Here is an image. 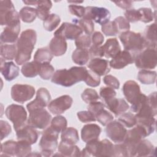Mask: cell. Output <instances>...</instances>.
<instances>
[{
    "mask_svg": "<svg viewBox=\"0 0 157 157\" xmlns=\"http://www.w3.org/2000/svg\"><path fill=\"white\" fill-rule=\"evenodd\" d=\"M37 40L36 32L32 29H28L21 33L17 42V56L15 62L22 65L28 61Z\"/></svg>",
    "mask_w": 157,
    "mask_h": 157,
    "instance_id": "1",
    "label": "cell"
},
{
    "mask_svg": "<svg viewBox=\"0 0 157 157\" xmlns=\"http://www.w3.org/2000/svg\"><path fill=\"white\" fill-rule=\"evenodd\" d=\"M88 70L85 67L74 66L69 69L57 70L52 77V82L65 87L71 86L75 83L84 81Z\"/></svg>",
    "mask_w": 157,
    "mask_h": 157,
    "instance_id": "2",
    "label": "cell"
},
{
    "mask_svg": "<svg viewBox=\"0 0 157 157\" xmlns=\"http://www.w3.org/2000/svg\"><path fill=\"white\" fill-rule=\"evenodd\" d=\"M119 38L124 50L129 52L134 57L146 48L144 38L139 33L127 31L121 33Z\"/></svg>",
    "mask_w": 157,
    "mask_h": 157,
    "instance_id": "3",
    "label": "cell"
},
{
    "mask_svg": "<svg viewBox=\"0 0 157 157\" xmlns=\"http://www.w3.org/2000/svg\"><path fill=\"white\" fill-rule=\"evenodd\" d=\"M1 25L6 26H16L20 25L19 13L15 9L11 1H0Z\"/></svg>",
    "mask_w": 157,
    "mask_h": 157,
    "instance_id": "4",
    "label": "cell"
},
{
    "mask_svg": "<svg viewBox=\"0 0 157 157\" xmlns=\"http://www.w3.org/2000/svg\"><path fill=\"white\" fill-rule=\"evenodd\" d=\"M59 133L50 126L47 127L42 132L39 146L41 150V155L50 156L58 147Z\"/></svg>",
    "mask_w": 157,
    "mask_h": 157,
    "instance_id": "5",
    "label": "cell"
},
{
    "mask_svg": "<svg viewBox=\"0 0 157 157\" xmlns=\"http://www.w3.org/2000/svg\"><path fill=\"white\" fill-rule=\"evenodd\" d=\"M28 112L27 124L34 128L45 129L51 123L52 116L44 108H34L28 110Z\"/></svg>",
    "mask_w": 157,
    "mask_h": 157,
    "instance_id": "6",
    "label": "cell"
},
{
    "mask_svg": "<svg viewBox=\"0 0 157 157\" xmlns=\"http://www.w3.org/2000/svg\"><path fill=\"white\" fill-rule=\"evenodd\" d=\"M135 65L142 69H154L157 64L156 50L153 48H146L134 56Z\"/></svg>",
    "mask_w": 157,
    "mask_h": 157,
    "instance_id": "7",
    "label": "cell"
},
{
    "mask_svg": "<svg viewBox=\"0 0 157 157\" xmlns=\"http://www.w3.org/2000/svg\"><path fill=\"white\" fill-rule=\"evenodd\" d=\"M5 113L7 118L13 123L15 131L25 125L27 120V113L23 106L11 104L6 108Z\"/></svg>",
    "mask_w": 157,
    "mask_h": 157,
    "instance_id": "8",
    "label": "cell"
},
{
    "mask_svg": "<svg viewBox=\"0 0 157 157\" xmlns=\"http://www.w3.org/2000/svg\"><path fill=\"white\" fill-rule=\"evenodd\" d=\"M110 17V12L106 8L88 6L85 7L83 18L90 19L102 26L109 21Z\"/></svg>",
    "mask_w": 157,
    "mask_h": 157,
    "instance_id": "9",
    "label": "cell"
},
{
    "mask_svg": "<svg viewBox=\"0 0 157 157\" xmlns=\"http://www.w3.org/2000/svg\"><path fill=\"white\" fill-rule=\"evenodd\" d=\"M35 94L34 88L29 85L15 84L11 88L12 99L17 102L24 103L32 99Z\"/></svg>",
    "mask_w": 157,
    "mask_h": 157,
    "instance_id": "10",
    "label": "cell"
},
{
    "mask_svg": "<svg viewBox=\"0 0 157 157\" xmlns=\"http://www.w3.org/2000/svg\"><path fill=\"white\" fill-rule=\"evenodd\" d=\"M106 136L116 144L121 143L124 141L127 129L118 121H112L106 125Z\"/></svg>",
    "mask_w": 157,
    "mask_h": 157,
    "instance_id": "11",
    "label": "cell"
},
{
    "mask_svg": "<svg viewBox=\"0 0 157 157\" xmlns=\"http://www.w3.org/2000/svg\"><path fill=\"white\" fill-rule=\"evenodd\" d=\"M72 98L69 95H63L50 102L48 109L54 115L61 114L69 109L72 104Z\"/></svg>",
    "mask_w": 157,
    "mask_h": 157,
    "instance_id": "12",
    "label": "cell"
},
{
    "mask_svg": "<svg viewBox=\"0 0 157 157\" xmlns=\"http://www.w3.org/2000/svg\"><path fill=\"white\" fill-rule=\"evenodd\" d=\"M82 33V30L78 25L65 22L54 33V36H60L65 39L75 40Z\"/></svg>",
    "mask_w": 157,
    "mask_h": 157,
    "instance_id": "13",
    "label": "cell"
},
{
    "mask_svg": "<svg viewBox=\"0 0 157 157\" xmlns=\"http://www.w3.org/2000/svg\"><path fill=\"white\" fill-rule=\"evenodd\" d=\"M134 61V56L126 50L121 51L109 61V66L114 69H121L132 64Z\"/></svg>",
    "mask_w": 157,
    "mask_h": 157,
    "instance_id": "14",
    "label": "cell"
},
{
    "mask_svg": "<svg viewBox=\"0 0 157 157\" xmlns=\"http://www.w3.org/2000/svg\"><path fill=\"white\" fill-rule=\"evenodd\" d=\"M18 140H24L31 145L35 144L39 137V132L29 124H25L16 131Z\"/></svg>",
    "mask_w": 157,
    "mask_h": 157,
    "instance_id": "15",
    "label": "cell"
},
{
    "mask_svg": "<svg viewBox=\"0 0 157 157\" xmlns=\"http://www.w3.org/2000/svg\"><path fill=\"white\" fill-rule=\"evenodd\" d=\"M122 91L126 99L131 104L141 94L139 85L134 80L126 81L123 86Z\"/></svg>",
    "mask_w": 157,
    "mask_h": 157,
    "instance_id": "16",
    "label": "cell"
},
{
    "mask_svg": "<svg viewBox=\"0 0 157 157\" xmlns=\"http://www.w3.org/2000/svg\"><path fill=\"white\" fill-rule=\"evenodd\" d=\"M88 68L99 76L108 74L110 71L109 61L100 58H94L88 64Z\"/></svg>",
    "mask_w": 157,
    "mask_h": 157,
    "instance_id": "17",
    "label": "cell"
},
{
    "mask_svg": "<svg viewBox=\"0 0 157 157\" xmlns=\"http://www.w3.org/2000/svg\"><path fill=\"white\" fill-rule=\"evenodd\" d=\"M4 60L1 58V72L5 80L12 81L18 76L19 67L13 62H5Z\"/></svg>",
    "mask_w": 157,
    "mask_h": 157,
    "instance_id": "18",
    "label": "cell"
},
{
    "mask_svg": "<svg viewBox=\"0 0 157 157\" xmlns=\"http://www.w3.org/2000/svg\"><path fill=\"white\" fill-rule=\"evenodd\" d=\"M101 132V128L96 124H87L81 130V137L84 142L97 140Z\"/></svg>",
    "mask_w": 157,
    "mask_h": 157,
    "instance_id": "19",
    "label": "cell"
},
{
    "mask_svg": "<svg viewBox=\"0 0 157 157\" xmlns=\"http://www.w3.org/2000/svg\"><path fill=\"white\" fill-rule=\"evenodd\" d=\"M67 48L66 39L60 36H54L49 44V50L52 54L55 56L63 55Z\"/></svg>",
    "mask_w": 157,
    "mask_h": 157,
    "instance_id": "20",
    "label": "cell"
},
{
    "mask_svg": "<svg viewBox=\"0 0 157 157\" xmlns=\"http://www.w3.org/2000/svg\"><path fill=\"white\" fill-rule=\"evenodd\" d=\"M20 31V25L6 26L1 34V42L6 44H13L18 40Z\"/></svg>",
    "mask_w": 157,
    "mask_h": 157,
    "instance_id": "21",
    "label": "cell"
},
{
    "mask_svg": "<svg viewBox=\"0 0 157 157\" xmlns=\"http://www.w3.org/2000/svg\"><path fill=\"white\" fill-rule=\"evenodd\" d=\"M105 106L116 117H118L124 113L129 108L128 104L124 99L116 98L107 104Z\"/></svg>",
    "mask_w": 157,
    "mask_h": 157,
    "instance_id": "22",
    "label": "cell"
},
{
    "mask_svg": "<svg viewBox=\"0 0 157 157\" xmlns=\"http://www.w3.org/2000/svg\"><path fill=\"white\" fill-rule=\"evenodd\" d=\"M104 56L107 58H113L121 52V47L116 38H110L102 46Z\"/></svg>",
    "mask_w": 157,
    "mask_h": 157,
    "instance_id": "23",
    "label": "cell"
},
{
    "mask_svg": "<svg viewBox=\"0 0 157 157\" xmlns=\"http://www.w3.org/2000/svg\"><path fill=\"white\" fill-rule=\"evenodd\" d=\"M155 153V148L148 140L142 139L137 144L136 148V156H153Z\"/></svg>",
    "mask_w": 157,
    "mask_h": 157,
    "instance_id": "24",
    "label": "cell"
},
{
    "mask_svg": "<svg viewBox=\"0 0 157 157\" xmlns=\"http://www.w3.org/2000/svg\"><path fill=\"white\" fill-rule=\"evenodd\" d=\"M145 41L146 48H156V25L153 23L147 26L144 31L143 36Z\"/></svg>",
    "mask_w": 157,
    "mask_h": 157,
    "instance_id": "25",
    "label": "cell"
},
{
    "mask_svg": "<svg viewBox=\"0 0 157 157\" xmlns=\"http://www.w3.org/2000/svg\"><path fill=\"white\" fill-rule=\"evenodd\" d=\"M40 64V63L35 61L25 63L21 69L23 75L28 78H33L36 77L39 75Z\"/></svg>",
    "mask_w": 157,
    "mask_h": 157,
    "instance_id": "26",
    "label": "cell"
},
{
    "mask_svg": "<svg viewBox=\"0 0 157 157\" xmlns=\"http://www.w3.org/2000/svg\"><path fill=\"white\" fill-rule=\"evenodd\" d=\"M61 142L69 144L75 145L79 140L78 131L76 129L72 127L66 128L61 135Z\"/></svg>",
    "mask_w": 157,
    "mask_h": 157,
    "instance_id": "27",
    "label": "cell"
},
{
    "mask_svg": "<svg viewBox=\"0 0 157 157\" xmlns=\"http://www.w3.org/2000/svg\"><path fill=\"white\" fill-rule=\"evenodd\" d=\"M100 141L94 140L86 143V145L80 151L81 156H99Z\"/></svg>",
    "mask_w": 157,
    "mask_h": 157,
    "instance_id": "28",
    "label": "cell"
},
{
    "mask_svg": "<svg viewBox=\"0 0 157 157\" xmlns=\"http://www.w3.org/2000/svg\"><path fill=\"white\" fill-rule=\"evenodd\" d=\"M58 151L63 156H79L80 151L79 148L75 145H69L61 141L58 147Z\"/></svg>",
    "mask_w": 157,
    "mask_h": 157,
    "instance_id": "29",
    "label": "cell"
},
{
    "mask_svg": "<svg viewBox=\"0 0 157 157\" xmlns=\"http://www.w3.org/2000/svg\"><path fill=\"white\" fill-rule=\"evenodd\" d=\"M52 7V3L50 1H38L36 5V10L37 17L44 21L50 15V10Z\"/></svg>",
    "mask_w": 157,
    "mask_h": 157,
    "instance_id": "30",
    "label": "cell"
},
{
    "mask_svg": "<svg viewBox=\"0 0 157 157\" xmlns=\"http://www.w3.org/2000/svg\"><path fill=\"white\" fill-rule=\"evenodd\" d=\"M90 54L88 49L77 48L72 55V59L77 64L85 65L90 59Z\"/></svg>",
    "mask_w": 157,
    "mask_h": 157,
    "instance_id": "31",
    "label": "cell"
},
{
    "mask_svg": "<svg viewBox=\"0 0 157 157\" xmlns=\"http://www.w3.org/2000/svg\"><path fill=\"white\" fill-rule=\"evenodd\" d=\"M17 50V46L13 44H2L1 45L0 53L1 58L5 60H12L15 59Z\"/></svg>",
    "mask_w": 157,
    "mask_h": 157,
    "instance_id": "32",
    "label": "cell"
},
{
    "mask_svg": "<svg viewBox=\"0 0 157 157\" xmlns=\"http://www.w3.org/2000/svg\"><path fill=\"white\" fill-rule=\"evenodd\" d=\"M53 56V55L52 54L49 48L47 47L40 48L36 52L34 56V61L40 64L50 63Z\"/></svg>",
    "mask_w": 157,
    "mask_h": 157,
    "instance_id": "33",
    "label": "cell"
},
{
    "mask_svg": "<svg viewBox=\"0 0 157 157\" xmlns=\"http://www.w3.org/2000/svg\"><path fill=\"white\" fill-rule=\"evenodd\" d=\"M137 79L144 85L154 84L156 79V72L153 71L142 69L138 72Z\"/></svg>",
    "mask_w": 157,
    "mask_h": 157,
    "instance_id": "34",
    "label": "cell"
},
{
    "mask_svg": "<svg viewBox=\"0 0 157 157\" xmlns=\"http://www.w3.org/2000/svg\"><path fill=\"white\" fill-rule=\"evenodd\" d=\"M19 15L20 19L25 23H32L35 20L37 15V10L36 9L26 6L23 7L19 12Z\"/></svg>",
    "mask_w": 157,
    "mask_h": 157,
    "instance_id": "35",
    "label": "cell"
},
{
    "mask_svg": "<svg viewBox=\"0 0 157 157\" xmlns=\"http://www.w3.org/2000/svg\"><path fill=\"white\" fill-rule=\"evenodd\" d=\"M72 22L74 23V24L78 25L82 31H84L86 34L90 35L93 33L94 31V23L92 20L86 18H82L81 19H72Z\"/></svg>",
    "mask_w": 157,
    "mask_h": 157,
    "instance_id": "36",
    "label": "cell"
},
{
    "mask_svg": "<svg viewBox=\"0 0 157 157\" xmlns=\"http://www.w3.org/2000/svg\"><path fill=\"white\" fill-rule=\"evenodd\" d=\"M38 104H39L42 107H45L48 106V104L51 100V96L45 88H40L36 93V99H34Z\"/></svg>",
    "mask_w": 157,
    "mask_h": 157,
    "instance_id": "37",
    "label": "cell"
},
{
    "mask_svg": "<svg viewBox=\"0 0 157 157\" xmlns=\"http://www.w3.org/2000/svg\"><path fill=\"white\" fill-rule=\"evenodd\" d=\"M17 142L7 140L1 145V156H15Z\"/></svg>",
    "mask_w": 157,
    "mask_h": 157,
    "instance_id": "38",
    "label": "cell"
},
{
    "mask_svg": "<svg viewBox=\"0 0 157 157\" xmlns=\"http://www.w3.org/2000/svg\"><path fill=\"white\" fill-rule=\"evenodd\" d=\"M60 21V17L58 15L52 13L44 21L43 26L46 31H52L59 25Z\"/></svg>",
    "mask_w": 157,
    "mask_h": 157,
    "instance_id": "39",
    "label": "cell"
},
{
    "mask_svg": "<svg viewBox=\"0 0 157 157\" xmlns=\"http://www.w3.org/2000/svg\"><path fill=\"white\" fill-rule=\"evenodd\" d=\"M50 127L57 132H62L67 128V120L61 115L54 117L51 121Z\"/></svg>",
    "mask_w": 157,
    "mask_h": 157,
    "instance_id": "40",
    "label": "cell"
},
{
    "mask_svg": "<svg viewBox=\"0 0 157 157\" xmlns=\"http://www.w3.org/2000/svg\"><path fill=\"white\" fill-rule=\"evenodd\" d=\"M31 144L24 140H18L17 143L15 156L23 157L28 156L31 152Z\"/></svg>",
    "mask_w": 157,
    "mask_h": 157,
    "instance_id": "41",
    "label": "cell"
},
{
    "mask_svg": "<svg viewBox=\"0 0 157 157\" xmlns=\"http://www.w3.org/2000/svg\"><path fill=\"white\" fill-rule=\"evenodd\" d=\"M118 121L126 128H132L137 123V119L135 115L130 112H124L120 115Z\"/></svg>",
    "mask_w": 157,
    "mask_h": 157,
    "instance_id": "42",
    "label": "cell"
},
{
    "mask_svg": "<svg viewBox=\"0 0 157 157\" xmlns=\"http://www.w3.org/2000/svg\"><path fill=\"white\" fill-rule=\"evenodd\" d=\"M114 145L109 140L100 141L99 156H113Z\"/></svg>",
    "mask_w": 157,
    "mask_h": 157,
    "instance_id": "43",
    "label": "cell"
},
{
    "mask_svg": "<svg viewBox=\"0 0 157 157\" xmlns=\"http://www.w3.org/2000/svg\"><path fill=\"white\" fill-rule=\"evenodd\" d=\"M116 94L117 93L114 89L108 86L101 87L99 91L100 97L101 98L105 106L116 97Z\"/></svg>",
    "mask_w": 157,
    "mask_h": 157,
    "instance_id": "44",
    "label": "cell"
},
{
    "mask_svg": "<svg viewBox=\"0 0 157 157\" xmlns=\"http://www.w3.org/2000/svg\"><path fill=\"white\" fill-rule=\"evenodd\" d=\"M54 71V67L50 63H44L40 64L39 75L44 80H49L53 77Z\"/></svg>",
    "mask_w": 157,
    "mask_h": 157,
    "instance_id": "45",
    "label": "cell"
},
{
    "mask_svg": "<svg viewBox=\"0 0 157 157\" xmlns=\"http://www.w3.org/2000/svg\"><path fill=\"white\" fill-rule=\"evenodd\" d=\"M81 97L82 100L86 104L97 101L100 98L97 91L91 88L85 89L82 93Z\"/></svg>",
    "mask_w": 157,
    "mask_h": 157,
    "instance_id": "46",
    "label": "cell"
},
{
    "mask_svg": "<svg viewBox=\"0 0 157 157\" xmlns=\"http://www.w3.org/2000/svg\"><path fill=\"white\" fill-rule=\"evenodd\" d=\"M95 117L96 120L103 126H106L113 120V117L112 113L104 109L98 113Z\"/></svg>",
    "mask_w": 157,
    "mask_h": 157,
    "instance_id": "47",
    "label": "cell"
},
{
    "mask_svg": "<svg viewBox=\"0 0 157 157\" xmlns=\"http://www.w3.org/2000/svg\"><path fill=\"white\" fill-rule=\"evenodd\" d=\"M102 33L107 36H114L118 33V29L114 21H109L101 26Z\"/></svg>",
    "mask_w": 157,
    "mask_h": 157,
    "instance_id": "48",
    "label": "cell"
},
{
    "mask_svg": "<svg viewBox=\"0 0 157 157\" xmlns=\"http://www.w3.org/2000/svg\"><path fill=\"white\" fill-rule=\"evenodd\" d=\"M85 83L91 87H96L101 82L100 76L91 70H88L86 78L84 80Z\"/></svg>",
    "mask_w": 157,
    "mask_h": 157,
    "instance_id": "49",
    "label": "cell"
},
{
    "mask_svg": "<svg viewBox=\"0 0 157 157\" xmlns=\"http://www.w3.org/2000/svg\"><path fill=\"white\" fill-rule=\"evenodd\" d=\"M91 39L89 35L82 34L75 40V44L77 48L88 49L90 47Z\"/></svg>",
    "mask_w": 157,
    "mask_h": 157,
    "instance_id": "50",
    "label": "cell"
},
{
    "mask_svg": "<svg viewBox=\"0 0 157 157\" xmlns=\"http://www.w3.org/2000/svg\"><path fill=\"white\" fill-rule=\"evenodd\" d=\"M140 15V21L145 23H150L154 19L155 14L150 8L143 7L140 8L138 9Z\"/></svg>",
    "mask_w": 157,
    "mask_h": 157,
    "instance_id": "51",
    "label": "cell"
},
{
    "mask_svg": "<svg viewBox=\"0 0 157 157\" xmlns=\"http://www.w3.org/2000/svg\"><path fill=\"white\" fill-rule=\"evenodd\" d=\"M117 25L118 31L123 33L127 31H129L130 29L129 22L128 21L126 18L123 17H118L113 20Z\"/></svg>",
    "mask_w": 157,
    "mask_h": 157,
    "instance_id": "52",
    "label": "cell"
},
{
    "mask_svg": "<svg viewBox=\"0 0 157 157\" xmlns=\"http://www.w3.org/2000/svg\"><path fill=\"white\" fill-rule=\"evenodd\" d=\"M124 17L128 21L131 23L137 22L140 20V15L139 10L134 9L126 10L124 12Z\"/></svg>",
    "mask_w": 157,
    "mask_h": 157,
    "instance_id": "53",
    "label": "cell"
},
{
    "mask_svg": "<svg viewBox=\"0 0 157 157\" xmlns=\"http://www.w3.org/2000/svg\"><path fill=\"white\" fill-rule=\"evenodd\" d=\"M78 120L83 123H89L95 121L96 120L95 116L89 112L87 111H80L77 113Z\"/></svg>",
    "mask_w": 157,
    "mask_h": 157,
    "instance_id": "54",
    "label": "cell"
},
{
    "mask_svg": "<svg viewBox=\"0 0 157 157\" xmlns=\"http://www.w3.org/2000/svg\"><path fill=\"white\" fill-rule=\"evenodd\" d=\"M104 83L110 88L113 89H118L120 88V82L114 76L107 75L103 78Z\"/></svg>",
    "mask_w": 157,
    "mask_h": 157,
    "instance_id": "55",
    "label": "cell"
},
{
    "mask_svg": "<svg viewBox=\"0 0 157 157\" xmlns=\"http://www.w3.org/2000/svg\"><path fill=\"white\" fill-rule=\"evenodd\" d=\"M147 101V96L143 93H141L139 96L137 98L136 101L132 104L131 107V110L134 112L137 113L142 105Z\"/></svg>",
    "mask_w": 157,
    "mask_h": 157,
    "instance_id": "56",
    "label": "cell"
},
{
    "mask_svg": "<svg viewBox=\"0 0 157 157\" xmlns=\"http://www.w3.org/2000/svg\"><path fill=\"white\" fill-rule=\"evenodd\" d=\"M68 9L70 13L77 17H83L85 12V7L82 6H77L75 4H71L68 6Z\"/></svg>",
    "mask_w": 157,
    "mask_h": 157,
    "instance_id": "57",
    "label": "cell"
},
{
    "mask_svg": "<svg viewBox=\"0 0 157 157\" xmlns=\"http://www.w3.org/2000/svg\"><path fill=\"white\" fill-rule=\"evenodd\" d=\"M105 107V105L104 103L101 102L95 101L88 104L87 107V109L89 112L92 113L94 116L96 115L98 113H99L101 110L104 109Z\"/></svg>",
    "mask_w": 157,
    "mask_h": 157,
    "instance_id": "58",
    "label": "cell"
},
{
    "mask_svg": "<svg viewBox=\"0 0 157 157\" xmlns=\"http://www.w3.org/2000/svg\"><path fill=\"white\" fill-rule=\"evenodd\" d=\"M90 56L92 58H101L104 56V52L102 46H90L89 50Z\"/></svg>",
    "mask_w": 157,
    "mask_h": 157,
    "instance_id": "59",
    "label": "cell"
},
{
    "mask_svg": "<svg viewBox=\"0 0 157 157\" xmlns=\"http://www.w3.org/2000/svg\"><path fill=\"white\" fill-rule=\"evenodd\" d=\"M1 127V140H2L4 138L7 137L12 132L10 125L6 121H0Z\"/></svg>",
    "mask_w": 157,
    "mask_h": 157,
    "instance_id": "60",
    "label": "cell"
},
{
    "mask_svg": "<svg viewBox=\"0 0 157 157\" xmlns=\"http://www.w3.org/2000/svg\"><path fill=\"white\" fill-rule=\"evenodd\" d=\"M113 156H128L127 150L123 142L114 145Z\"/></svg>",
    "mask_w": 157,
    "mask_h": 157,
    "instance_id": "61",
    "label": "cell"
},
{
    "mask_svg": "<svg viewBox=\"0 0 157 157\" xmlns=\"http://www.w3.org/2000/svg\"><path fill=\"white\" fill-rule=\"evenodd\" d=\"M104 40V37L103 35L99 31L94 32L91 37V42L93 45L96 46H101L103 43Z\"/></svg>",
    "mask_w": 157,
    "mask_h": 157,
    "instance_id": "62",
    "label": "cell"
},
{
    "mask_svg": "<svg viewBox=\"0 0 157 157\" xmlns=\"http://www.w3.org/2000/svg\"><path fill=\"white\" fill-rule=\"evenodd\" d=\"M118 7L123 9L128 10L132 6V1H120L113 2Z\"/></svg>",
    "mask_w": 157,
    "mask_h": 157,
    "instance_id": "63",
    "label": "cell"
},
{
    "mask_svg": "<svg viewBox=\"0 0 157 157\" xmlns=\"http://www.w3.org/2000/svg\"><path fill=\"white\" fill-rule=\"evenodd\" d=\"M23 3L26 4V5H31V6H36L37 4L38 1H23Z\"/></svg>",
    "mask_w": 157,
    "mask_h": 157,
    "instance_id": "64",
    "label": "cell"
}]
</instances>
